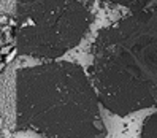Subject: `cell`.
Listing matches in <instances>:
<instances>
[{"mask_svg":"<svg viewBox=\"0 0 157 138\" xmlns=\"http://www.w3.org/2000/svg\"><path fill=\"white\" fill-rule=\"evenodd\" d=\"M92 71L111 111L125 114L157 106V6L143 8L101 32Z\"/></svg>","mask_w":157,"mask_h":138,"instance_id":"6da1fadb","label":"cell"},{"mask_svg":"<svg viewBox=\"0 0 157 138\" xmlns=\"http://www.w3.org/2000/svg\"><path fill=\"white\" fill-rule=\"evenodd\" d=\"M87 22L78 0H19L17 46L32 56L56 57L79 41Z\"/></svg>","mask_w":157,"mask_h":138,"instance_id":"7a4b0ae2","label":"cell"},{"mask_svg":"<svg viewBox=\"0 0 157 138\" xmlns=\"http://www.w3.org/2000/svg\"><path fill=\"white\" fill-rule=\"evenodd\" d=\"M143 138H157V113L151 116L147 119V122L144 124Z\"/></svg>","mask_w":157,"mask_h":138,"instance_id":"3957f363","label":"cell"},{"mask_svg":"<svg viewBox=\"0 0 157 138\" xmlns=\"http://www.w3.org/2000/svg\"><path fill=\"white\" fill-rule=\"evenodd\" d=\"M114 3H121V5H125V6H144L147 5L149 0H111Z\"/></svg>","mask_w":157,"mask_h":138,"instance_id":"277c9868","label":"cell"},{"mask_svg":"<svg viewBox=\"0 0 157 138\" xmlns=\"http://www.w3.org/2000/svg\"><path fill=\"white\" fill-rule=\"evenodd\" d=\"M16 54H17V49H16V48H13V49H11V51L8 52L5 57H3V63H5V65H6V63H10V62L16 57Z\"/></svg>","mask_w":157,"mask_h":138,"instance_id":"5b68a950","label":"cell"},{"mask_svg":"<svg viewBox=\"0 0 157 138\" xmlns=\"http://www.w3.org/2000/svg\"><path fill=\"white\" fill-rule=\"evenodd\" d=\"M13 48H14L13 44H5V46H2V48H0V56H2V57H5L6 54L10 52V51H11Z\"/></svg>","mask_w":157,"mask_h":138,"instance_id":"8992f818","label":"cell"},{"mask_svg":"<svg viewBox=\"0 0 157 138\" xmlns=\"http://www.w3.org/2000/svg\"><path fill=\"white\" fill-rule=\"evenodd\" d=\"M8 21H10L8 14H0V25H8Z\"/></svg>","mask_w":157,"mask_h":138,"instance_id":"52a82bcc","label":"cell"},{"mask_svg":"<svg viewBox=\"0 0 157 138\" xmlns=\"http://www.w3.org/2000/svg\"><path fill=\"white\" fill-rule=\"evenodd\" d=\"M2 135H3V138H11V132L8 130V128H3V130H2Z\"/></svg>","mask_w":157,"mask_h":138,"instance_id":"ba28073f","label":"cell"},{"mask_svg":"<svg viewBox=\"0 0 157 138\" xmlns=\"http://www.w3.org/2000/svg\"><path fill=\"white\" fill-rule=\"evenodd\" d=\"M3 68H5V63H3V62H0V73L3 71Z\"/></svg>","mask_w":157,"mask_h":138,"instance_id":"9c48e42d","label":"cell"},{"mask_svg":"<svg viewBox=\"0 0 157 138\" xmlns=\"http://www.w3.org/2000/svg\"><path fill=\"white\" fill-rule=\"evenodd\" d=\"M149 6H157V0H152V3H151Z\"/></svg>","mask_w":157,"mask_h":138,"instance_id":"30bf717a","label":"cell"},{"mask_svg":"<svg viewBox=\"0 0 157 138\" xmlns=\"http://www.w3.org/2000/svg\"><path fill=\"white\" fill-rule=\"evenodd\" d=\"M2 127H3V119L0 117V128H2Z\"/></svg>","mask_w":157,"mask_h":138,"instance_id":"8fae6325","label":"cell"},{"mask_svg":"<svg viewBox=\"0 0 157 138\" xmlns=\"http://www.w3.org/2000/svg\"><path fill=\"white\" fill-rule=\"evenodd\" d=\"M0 62H3V57L2 56H0Z\"/></svg>","mask_w":157,"mask_h":138,"instance_id":"7c38bea8","label":"cell"}]
</instances>
